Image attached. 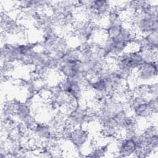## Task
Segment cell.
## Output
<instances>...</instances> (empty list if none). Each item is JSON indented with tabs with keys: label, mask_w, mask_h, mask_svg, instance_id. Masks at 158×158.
<instances>
[{
	"label": "cell",
	"mask_w": 158,
	"mask_h": 158,
	"mask_svg": "<svg viewBox=\"0 0 158 158\" xmlns=\"http://www.w3.org/2000/svg\"><path fill=\"white\" fill-rule=\"evenodd\" d=\"M129 23L137 35H146L153 31H158V13L155 12L145 14L139 12L128 11Z\"/></svg>",
	"instance_id": "obj_1"
},
{
	"label": "cell",
	"mask_w": 158,
	"mask_h": 158,
	"mask_svg": "<svg viewBox=\"0 0 158 158\" xmlns=\"http://www.w3.org/2000/svg\"><path fill=\"white\" fill-rule=\"evenodd\" d=\"M113 59L115 69L127 70L133 72L145 62L143 53L138 50L126 51Z\"/></svg>",
	"instance_id": "obj_2"
},
{
	"label": "cell",
	"mask_w": 158,
	"mask_h": 158,
	"mask_svg": "<svg viewBox=\"0 0 158 158\" xmlns=\"http://www.w3.org/2000/svg\"><path fill=\"white\" fill-rule=\"evenodd\" d=\"M138 84H149L156 82L157 60L145 61L134 73Z\"/></svg>",
	"instance_id": "obj_3"
},
{
	"label": "cell",
	"mask_w": 158,
	"mask_h": 158,
	"mask_svg": "<svg viewBox=\"0 0 158 158\" xmlns=\"http://www.w3.org/2000/svg\"><path fill=\"white\" fill-rule=\"evenodd\" d=\"M72 27L75 36L81 43L91 41L94 34V22L87 19L76 20Z\"/></svg>",
	"instance_id": "obj_4"
},
{
	"label": "cell",
	"mask_w": 158,
	"mask_h": 158,
	"mask_svg": "<svg viewBox=\"0 0 158 158\" xmlns=\"http://www.w3.org/2000/svg\"><path fill=\"white\" fill-rule=\"evenodd\" d=\"M106 48L109 58L115 59L127 51L129 44L118 37L115 38H109L106 37L102 43Z\"/></svg>",
	"instance_id": "obj_5"
},
{
	"label": "cell",
	"mask_w": 158,
	"mask_h": 158,
	"mask_svg": "<svg viewBox=\"0 0 158 158\" xmlns=\"http://www.w3.org/2000/svg\"><path fill=\"white\" fill-rule=\"evenodd\" d=\"M88 107L80 104L75 109L66 114V123L73 128L83 127L86 123Z\"/></svg>",
	"instance_id": "obj_6"
},
{
	"label": "cell",
	"mask_w": 158,
	"mask_h": 158,
	"mask_svg": "<svg viewBox=\"0 0 158 158\" xmlns=\"http://www.w3.org/2000/svg\"><path fill=\"white\" fill-rule=\"evenodd\" d=\"M69 141L80 151L89 141V132L83 127H74L71 131Z\"/></svg>",
	"instance_id": "obj_7"
},
{
	"label": "cell",
	"mask_w": 158,
	"mask_h": 158,
	"mask_svg": "<svg viewBox=\"0 0 158 158\" xmlns=\"http://www.w3.org/2000/svg\"><path fill=\"white\" fill-rule=\"evenodd\" d=\"M117 156L130 157L133 156L137 146L133 138L122 136L117 138Z\"/></svg>",
	"instance_id": "obj_8"
},
{
	"label": "cell",
	"mask_w": 158,
	"mask_h": 158,
	"mask_svg": "<svg viewBox=\"0 0 158 158\" xmlns=\"http://www.w3.org/2000/svg\"><path fill=\"white\" fill-rule=\"evenodd\" d=\"M148 100L145 102L138 104L130 110L131 114H133L138 120H146L151 118L152 117H154V115H154L152 109L150 107Z\"/></svg>",
	"instance_id": "obj_9"
},
{
	"label": "cell",
	"mask_w": 158,
	"mask_h": 158,
	"mask_svg": "<svg viewBox=\"0 0 158 158\" xmlns=\"http://www.w3.org/2000/svg\"><path fill=\"white\" fill-rule=\"evenodd\" d=\"M31 106L26 102H20L18 103L14 112L15 118L20 122L23 121L30 115H32Z\"/></svg>",
	"instance_id": "obj_10"
},
{
	"label": "cell",
	"mask_w": 158,
	"mask_h": 158,
	"mask_svg": "<svg viewBox=\"0 0 158 158\" xmlns=\"http://www.w3.org/2000/svg\"><path fill=\"white\" fill-rule=\"evenodd\" d=\"M91 5L96 12L104 19L106 17L112 6L110 1L106 0L92 1Z\"/></svg>",
	"instance_id": "obj_11"
},
{
	"label": "cell",
	"mask_w": 158,
	"mask_h": 158,
	"mask_svg": "<svg viewBox=\"0 0 158 158\" xmlns=\"http://www.w3.org/2000/svg\"><path fill=\"white\" fill-rule=\"evenodd\" d=\"M109 144H106L103 145H95L92 146V148L89 152L88 153L86 157H102L105 156V154L109 151Z\"/></svg>",
	"instance_id": "obj_12"
},
{
	"label": "cell",
	"mask_w": 158,
	"mask_h": 158,
	"mask_svg": "<svg viewBox=\"0 0 158 158\" xmlns=\"http://www.w3.org/2000/svg\"><path fill=\"white\" fill-rule=\"evenodd\" d=\"M100 135L104 139H114L118 136V131L112 127H101L99 131Z\"/></svg>",
	"instance_id": "obj_13"
},
{
	"label": "cell",
	"mask_w": 158,
	"mask_h": 158,
	"mask_svg": "<svg viewBox=\"0 0 158 158\" xmlns=\"http://www.w3.org/2000/svg\"><path fill=\"white\" fill-rule=\"evenodd\" d=\"M151 46V52H157L158 48V31H153L144 35Z\"/></svg>",
	"instance_id": "obj_14"
},
{
	"label": "cell",
	"mask_w": 158,
	"mask_h": 158,
	"mask_svg": "<svg viewBox=\"0 0 158 158\" xmlns=\"http://www.w3.org/2000/svg\"><path fill=\"white\" fill-rule=\"evenodd\" d=\"M94 54L96 57L102 59H108L109 58V53L102 43H96L93 49Z\"/></svg>",
	"instance_id": "obj_15"
},
{
	"label": "cell",
	"mask_w": 158,
	"mask_h": 158,
	"mask_svg": "<svg viewBox=\"0 0 158 158\" xmlns=\"http://www.w3.org/2000/svg\"><path fill=\"white\" fill-rule=\"evenodd\" d=\"M15 69V64L14 62H1V75H8L9 73H11Z\"/></svg>",
	"instance_id": "obj_16"
},
{
	"label": "cell",
	"mask_w": 158,
	"mask_h": 158,
	"mask_svg": "<svg viewBox=\"0 0 158 158\" xmlns=\"http://www.w3.org/2000/svg\"><path fill=\"white\" fill-rule=\"evenodd\" d=\"M148 103L150 107L152 109L154 115H157V109H158V101H157V96H148Z\"/></svg>",
	"instance_id": "obj_17"
}]
</instances>
